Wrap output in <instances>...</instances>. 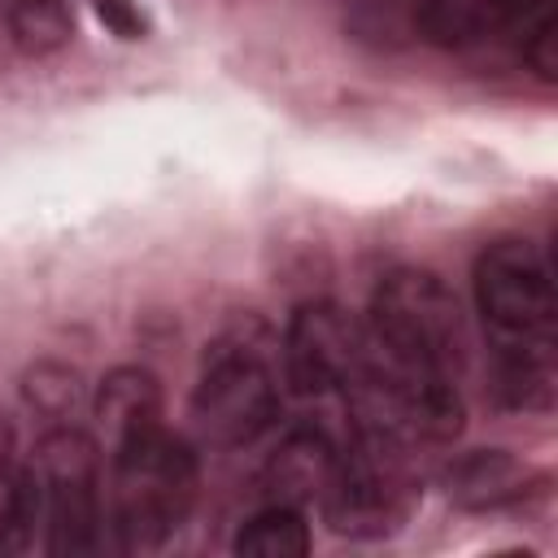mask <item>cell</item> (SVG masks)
I'll return each instance as SVG.
<instances>
[{"instance_id":"30bf717a","label":"cell","mask_w":558,"mask_h":558,"mask_svg":"<svg viewBox=\"0 0 558 558\" xmlns=\"http://www.w3.org/2000/svg\"><path fill=\"white\" fill-rule=\"evenodd\" d=\"M549 0H423L418 26L440 48H466L497 31L523 26Z\"/></svg>"},{"instance_id":"6da1fadb","label":"cell","mask_w":558,"mask_h":558,"mask_svg":"<svg viewBox=\"0 0 558 558\" xmlns=\"http://www.w3.org/2000/svg\"><path fill=\"white\" fill-rule=\"evenodd\" d=\"M279 418L275 336L262 318L244 314L222 327L201 357L192 392V423L209 445H253Z\"/></svg>"},{"instance_id":"7c38bea8","label":"cell","mask_w":558,"mask_h":558,"mask_svg":"<svg viewBox=\"0 0 558 558\" xmlns=\"http://www.w3.org/2000/svg\"><path fill=\"white\" fill-rule=\"evenodd\" d=\"M493 388L514 410L554 405V349H497Z\"/></svg>"},{"instance_id":"2e32d148","label":"cell","mask_w":558,"mask_h":558,"mask_svg":"<svg viewBox=\"0 0 558 558\" xmlns=\"http://www.w3.org/2000/svg\"><path fill=\"white\" fill-rule=\"evenodd\" d=\"M22 392H26V401H31L39 414H48V418H65V414L74 410V401H78V375H74L70 366L39 362V366L26 375Z\"/></svg>"},{"instance_id":"5bb4252c","label":"cell","mask_w":558,"mask_h":558,"mask_svg":"<svg viewBox=\"0 0 558 558\" xmlns=\"http://www.w3.org/2000/svg\"><path fill=\"white\" fill-rule=\"evenodd\" d=\"M235 554L248 558H305L310 554V527L296 506L270 501L262 514H253L235 532Z\"/></svg>"},{"instance_id":"ba28073f","label":"cell","mask_w":558,"mask_h":558,"mask_svg":"<svg viewBox=\"0 0 558 558\" xmlns=\"http://www.w3.org/2000/svg\"><path fill=\"white\" fill-rule=\"evenodd\" d=\"M340 471V445L323 427H296L279 440V449L266 462V488L283 506H310L323 501L331 480Z\"/></svg>"},{"instance_id":"52a82bcc","label":"cell","mask_w":558,"mask_h":558,"mask_svg":"<svg viewBox=\"0 0 558 558\" xmlns=\"http://www.w3.org/2000/svg\"><path fill=\"white\" fill-rule=\"evenodd\" d=\"M366 327L336 301H305L283 336V371L301 397H349L366 371Z\"/></svg>"},{"instance_id":"9a60e30c","label":"cell","mask_w":558,"mask_h":558,"mask_svg":"<svg viewBox=\"0 0 558 558\" xmlns=\"http://www.w3.org/2000/svg\"><path fill=\"white\" fill-rule=\"evenodd\" d=\"M9 31L26 57H48L70 44V9L65 0H13Z\"/></svg>"},{"instance_id":"ac0fdd59","label":"cell","mask_w":558,"mask_h":558,"mask_svg":"<svg viewBox=\"0 0 558 558\" xmlns=\"http://www.w3.org/2000/svg\"><path fill=\"white\" fill-rule=\"evenodd\" d=\"M92 9L105 22V31H113L118 39H144L148 35V17L140 13L135 0H92Z\"/></svg>"},{"instance_id":"277c9868","label":"cell","mask_w":558,"mask_h":558,"mask_svg":"<svg viewBox=\"0 0 558 558\" xmlns=\"http://www.w3.org/2000/svg\"><path fill=\"white\" fill-rule=\"evenodd\" d=\"M414 493L418 484L410 475L405 445L353 427V440L349 449H340V471L327 497L318 501V510L331 523V532L375 541V536H392L405 523Z\"/></svg>"},{"instance_id":"9c48e42d","label":"cell","mask_w":558,"mask_h":558,"mask_svg":"<svg viewBox=\"0 0 558 558\" xmlns=\"http://www.w3.org/2000/svg\"><path fill=\"white\" fill-rule=\"evenodd\" d=\"M532 484H541V475L532 466H523L519 458H510L506 449H471L458 462H449V471H445V493L462 510L510 506V501L527 497Z\"/></svg>"},{"instance_id":"8fae6325","label":"cell","mask_w":558,"mask_h":558,"mask_svg":"<svg viewBox=\"0 0 558 558\" xmlns=\"http://www.w3.org/2000/svg\"><path fill=\"white\" fill-rule=\"evenodd\" d=\"M96 418L113 440L140 432V427H153L161 423V388H157V375L144 371V366H118L100 379L96 388Z\"/></svg>"},{"instance_id":"4fadbf2b","label":"cell","mask_w":558,"mask_h":558,"mask_svg":"<svg viewBox=\"0 0 558 558\" xmlns=\"http://www.w3.org/2000/svg\"><path fill=\"white\" fill-rule=\"evenodd\" d=\"M35 523H44V497L31 466H13L0 453V554H22L35 545Z\"/></svg>"},{"instance_id":"3957f363","label":"cell","mask_w":558,"mask_h":558,"mask_svg":"<svg viewBox=\"0 0 558 558\" xmlns=\"http://www.w3.org/2000/svg\"><path fill=\"white\" fill-rule=\"evenodd\" d=\"M371 344L405 366L458 379L466 366V323L458 296L418 266L388 270L371 296Z\"/></svg>"},{"instance_id":"7a4b0ae2","label":"cell","mask_w":558,"mask_h":558,"mask_svg":"<svg viewBox=\"0 0 558 558\" xmlns=\"http://www.w3.org/2000/svg\"><path fill=\"white\" fill-rule=\"evenodd\" d=\"M196 497V458L161 423L113 440L109 510L126 554L161 549L187 519Z\"/></svg>"},{"instance_id":"8992f818","label":"cell","mask_w":558,"mask_h":558,"mask_svg":"<svg viewBox=\"0 0 558 558\" xmlns=\"http://www.w3.org/2000/svg\"><path fill=\"white\" fill-rule=\"evenodd\" d=\"M44 497V523H48V554H92L100 549V462L96 445L61 423L52 427L31 462Z\"/></svg>"},{"instance_id":"5b68a950","label":"cell","mask_w":558,"mask_h":558,"mask_svg":"<svg viewBox=\"0 0 558 558\" xmlns=\"http://www.w3.org/2000/svg\"><path fill=\"white\" fill-rule=\"evenodd\" d=\"M475 305L497 349H554L558 296L549 262L527 240H493L475 257Z\"/></svg>"},{"instance_id":"e0dca14e","label":"cell","mask_w":558,"mask_h":558,"mask_svg":"<svg viewBox=\"0 0 558 558\" xmlns=\"http://www.w3.org/2000/svg\"><path fill=\"white\" fill-rule=\"evenodd\" d=\"M523 57H527V65H532L545 83L558 78V22H554V9H549V4L536 9V13L523 22Z\"/></svg>"}]
</instances>
